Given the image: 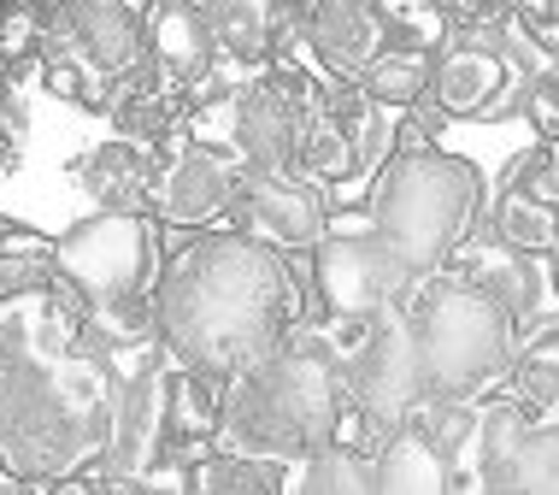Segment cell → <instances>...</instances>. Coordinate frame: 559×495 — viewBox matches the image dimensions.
I'll return each mask as SVG.
<instances>
[{
	"label": "cell",
	"instance_id": "cell-1",
	"mask_svg": "<svg viewBox=\"0 0 559 495\" xmlns=\"http://www.w3.org/2000/svg\"><path fill=\"white\" fill-rule=\"evenodd\" d=\"M107 425L112 372L83 307L59 283L0 295V472L29 490H71L100 467Z\"/></svg>",
	"mask_w": 559,
	"mask_h": 495
},
{
	"label": "cell",
	"instance_id": "cell-2",
	"mask_svg": "<svg viewBox=\"0 0 559 495\" xmlns=\"http://www.w3.org/2000/svg\"><path fill=\"white\" fill-rule=\"evenodd\" d=\"M154 313L165 354L230 384L307 313V272L300 254H277L230 224H206L165 248Z\"/></svg>",
	"mask_w": 559,
	"mask_h": 495
},
{
	"label": "cell",
	"instance_id": "cell-3",
	"mask_svg": "<svg viewBox=\"0 0 559 495\" xmlns=\"http://www.w3.org/2000/svg\"><path fill=\"white\" fill-rule=\"evenodd\" d=\"M342 431H347V389L336 366V342H330V325L319 313H300L283 330L277 349H265L253 366H241L224 384V419H218L224 448L300 467L307 455L342 443Z\"/></svg>",
	"mask_w": 559,
	"mask_h": 495
},
{
	"label": "cell",
	"instance_id": "cell-4",
	"mask_svg": "<svg viewBox=\"0 0 559 495\" xmlns=\"http://www.w3.org/2000/svg\"><path fill=\"white\" fill-rule=\"evenodd\" d=\"M483 201H489L483 165L448 154L442 142H425V148H389V160L377 165V177L359 195V213L401 254L406 272L430 278L477 231Z\"/></svg>",
	"mask_w": 559,
	"mask_h": 495
},
{
	"label": "cell",
	"instance_id": "cell-5",
	"mask_svg": "<svg viewBox=\"0 0 559 495\" xmlns=\"http://www.w3.org/2000/svg\"><path fill=\"white\" fill-rule=\"evenodd\" d=\"M406 319H413L418 366H425V396L483 401L501 389L519 325L495 295H483L477 283L453 272H430L406 295Z\"/></svg>",
	"mask_w": 559,
	"mask_h": 495
},
{
	"label": "cell",
	"instance_id": "cell-6",
	"mask_svg": "<svg viewBox=\"0 0 559 495\" xmlns=\"http://www.w3.org/2000/svg\"><path fill=\"white\" fill-rule=\"evenodd\" d=\"M147 71V30L135 0H53L36 36L29 78L53 101L107 113Z\"/></svg>",
	"mask_w": 559,
	"mask_h": 495
},
{
	"label": "cell",
	"instance_id": "cell-7",
	"mask_svg": "<svg viewBox=\"0 0 559 495\" xmlns=\"http://www.w3.org/2000/svg\"><path fill=\"white\" fill-rule=\"evenodd\" d=\"M319 319L330 325L342 389H347L342 448L377 455V448L406 425V413L425 401V366H418L406 302L389 307V313H371V319H330V313H319Z\"/></svg>",
	"mask_w": 559,
	"mask_h": 495
},
{
	"label": "cell",
	"instance_id": "cell-8",
	"mask_svg": "<svg viewBox=\"0 0 559 495\" xmlns=\"http://www.w3.org/2000/svg\"><path fill=\"white\" fill-rule=\"evenodd\" d=\"M542 59H548V42L519 12L489 30H448L430 48L425 95L448 113V125H460V118L501 125V118H519V95Z\"/></svg>",
	"mask_w": 559,
	"mask_h": 495
},
{
	"label": "cell",
	"instance_id": "cell-9",
	"mask_svg": "<svg viewBox=\"0 0 559 495\" xmlns=\"http://www.w3.org/2000/svg\"><path fill=\"white\" fill-rule=\"evenodd\" d=\"M165 266V224L154 213H88L53 236V283L83 307V319L107 307L154 302Z\"/></svg>",
	"mask_w": 559,
	"mask_h": 495
},
{
	"label": "cell",
	"instance_id": "cell-10",
	"mask_svg": "<svg viewBox=\"0 0 559 495\" xmlns=\"http://www.w3.org/2000/svg\"><path fill=\"white\" fill-rule=\"evenodd\" d=\"M300 272H307V313H330V319H371L418 290V278L359 207L330 213L324 236L300 254Z\"/></svg>",
	"mask_w": 559,
	"mask_h": 495
},
{
	"label": "cell",
	"instance_id": "cell-11",
	"mask_svg": "<svg viewBox=\"0 0 559 495\" xmlns=\"http://www.w3.org/2000/svg\"><path fill=\"white\" fill-rule=\"evenodd\" d=\"M389 148H395V107L371 101L366 89L347 78H319L300 172L342 207L354 195H366L377 165L389 160Z\"/></svg>",
	"mask_w": 559,
	"mask_h": 495
},
{
	"label": "cell",
	"instance_id": "cell-12",
	"mask_svg": "<svg viewBox=\"0 0 559 495\" xmlns=\"http://www.w3.org/2000/svg\"><path fill=\"white\" fill-rule=\"evenodd\" d=\"M312 101H319V71L307 59H271L260 71H241L224 142L248 172H300Z\"/></svg>",
	"mask_w": 559,
	"mask_h": 495
},
{
	"label": "cell",
	"instance_id": "cell-13",
	"mask_svg": "<svg viewBox=\"0 0 559 495\" xmlns=\"http://www.w3.org/2000/svg\"><path fill=\"white\" fill-rule=\"evenodd\" d=\"M241 184V160L230 142L213 137H177L159 148V177H154V219L165 231H206L224 224Z\"/></svg>",
	"mask_w": 559,
	"mask_h": 495
},
{
	"label": "cell",
	"instance_id": "cell-14",
	"mask_svg": "<svg viewBox=\"0 0 559 495\" xmlns=\"http://www.w3.org/2000/svg\"><path fill=\"white\" fill-rule=\"evenodd\" d=\"M330 213H336V201L307 172H248L241 165V184L224 224L277 254H307L324 236Z\"/></svg>",
	"mask_w": 559,
	"mask_h": 495
},
{
	"label": "cell",
	"instance_id": "cell-15",
	"mask_svg": "<svg viewBox=\"0 0 559 495\" xmlns=\"http://www.w3.org/2000/svg\"><path fill=\"white\" fill-rule=\"evenodd\" d=\"M483 224L524 254H548L559 243V142H531L507 160L501 184L483 201Z\"/></svg>",
	"mask_w": 559,
	"mask_h": 495
},
{
	"label": "cell",
	"instance_id": "cell-16",
	"mask_svg": "<svg viewBox=\"0 0 559 495\" xmlns=\"http://www.w3.org/2000/svg\"><path fill=\"white\" fill-rule=\"evenodd\" d=\"M142 30H147V71L159 83L183 89L189 101L224 71V54L201 0H142Z\"/></svg>",
	"mask_w": 559,
	"mask_h": 495
},
{
	"label": "cell",
	"instance_id": "cell-17",
	"mask_svg": "<svg viewBox=\"0 0 559 495\" xmlns=\"http://www.w3.org/2000/svg\"><path fill=\"white\" fill-rule=\"evenodd\" d=\"M213 42L224 66L260 71L271 59L300 54V30H307V0H201Z\"/></svg>",
	"mask_w": 559,
	"mask_h": 495
},
{
	"label": "cell",
	"instance_id": "cell-18",
	"mask_svg": "<svg viewBox=\"0 0 559 495\" xmlns=\"http://www.w3.org/2000/svg\"><path fill=\"white\" fill-rule=\"evenodd\" d=\"M442 272L477 283L483 295H495V302L512 313V325H524L531 313H542V302H548V260L501 243V236H495L483 219H477V231L448 254Z\"/></svg>",
	"mask_w": 559,
	"mask_h": 495
},
{
	"label": "cell",
	"instance_id": "cell-19",
	"mask_svg": "<svg viewBox=\"0 0 559 495\" xmlns=\"http://www.w3.org/2000/svg\"><path fill=\"white\" fill-rule=\"evenodd\" d=\"M377 48H389L377 0H307V30H300L295 59H307L319 78L354 83L377 59Z\"/></svg>",
	"mask_w": 559,
	"mask_h": 495
},
{
	"label": "cell",
	"instance_id": "cell-20",
	"mask_svg": "<svg viewBox=\"0 0 559 495\" xmlns=\"http://www.w3.org/2000/svg\"><path fill=\"white\" fill-rule=\"evenodd\" d=\"M154 177H159V148L130 137H107L71 160V184L100 213H154Z\"/></svg>",
	"mask_w": 559,
	"mask_h": 495
},
{
	"label": "cell",
	"instance_id": "cell-21",
	"mask_svg": "<svg viewBox=\"0 0 559 495\" xmlns=\"http://www.w3.org/2000/svg\"><path fill=\"white\" fill-rule=\"evenodd\" d=\"M218 419H224V384L183 366V360H171V372H165V455H159V467L189 472V460L218 448Z\"/></svg>",
	"mask_w": 559,
	"mask_h": 495
},
{
	"label": "cell",
	"instance_id": "cell-22",
	"mask_svg": "<svg viewBox=\"0 0 559 495\" xmlns=\"http://www.w3.org/2000/svg\"><path fill=\"white\" fill-rule=\"evenodd\" d=\"M501 396H512L531 419L559 413V307L531 313L512 330V366L501 378Z\"/></svg>",
	"mask_w": 559,
	"mask_h": 495
},
{
	"label": "cell",
	"instance_id": "cell-23",
	"mask_svg": "<svg viewBox=\"0 0 559 495\" xmlns=\"http://www.w3.org/2000/svg\"><path fill=\"white\" fill-rule=\"evenodd\" d=\"M371 484L377 495H448V448L430 437V425L418 413H406V425L371 455Z\"/></svg>",
	"mask_w": 559,
	"mask_h": 495
},
{
	"label": "cell",
	"instance_id": "cell-24",
	"mask_svg": "<svg viewBox=\"0 0 559 495\" xmlns=\"http://www.w3.org/2000/svg\"><path fill=\"white\" fill-rule=\"evenodd\" d=\"M112 125V137H130V142H147V148H165L189 130V95L171 83H159L154 71H142L124 95L100 113Z\"/></svg>",
	"mask_w": 559,
	"mask_h": 495
},
{
	"label": "cell",
	"instance_id": "cell-25",
	"mask_svg": "<svg viewBox=\"0 0 559 495\" xmlns=\"http://www.w3.org/2000/svg\"><path fill=\"white\" fill-rule=\"evenodd\" d=\"M289 460H265V455H241V448H206L201 460H189L183 490L201 495H277L289 484Z\"/></svg>",
	"mask_w": 559,
	"mask_h": 495
},
{
	"label": "cell",
	"instance_id": "cell-26",
	"mask_svg": "<svg viewBox=\"0 0 559 495\" xmlns=\"http://www.w3.org/2000/svg\"><path fill=\"white\" fill-rule=\"evenodd\" d=\"M495 495H559V413L531 419L519 448L501 472H495Z\"/></svg>",
	"mask_w": 559,
	"mask_h": 495
},
{
	"label": "cell",
	"instance_id": "cell-27",
	"mask_svg": "<svg viewBox=\"0 0 559 495\" xmlns=\"http://www.w3.org/2000/svg\"><path fill=\"white\" fill-rule=\"evenodd\" d=\"M53 283V236L24 219H0V295Z\"/></svg>",
	"mask_w": 559,
	"mask_h": 495
},
{
	"label": "cell",
	"instance_id": "cell-28",
	"mask_svg": "<svg viewBox=\"0 0 559 495\" xmlns=\"http://www.w3.org/2000/svg\"><path fill=\"white\" fill-rule=\"evenodd\" d=\"M425 78H430V54L418 48H377V59L366 71H359V89H366L371 101H383V107H413L418 95H425Z\"/></svg>",
	"mask_w": 559,
	"mask_h": 495
},
{
	"label": "cell",
	"instance_id": "cell-29",
	"mask_svg": "<svg viewBox=\"0 0 559 495\" xmlns=\"http://www.w3.org/2000/svg\"><path fill=\"white\" fill-rule=\"evenodd\" d=\"M300 478V490L307 495H377L371 484V455H359V448H342V443H330L319 448V455H307L295 467Z\"/></svg>",
	"mask_w": 559,
	"mask_h": 495
},
{
	"label": "cell",
	"instance_id": "cell-30",
	"mask_svg": "<svg viewBox=\"0 0 559 495\" xmlns=\"http://www.w3.org/2000/svg\"><path fill=\"white\" fill-rule=\"evenodd\" d=\"M383 12V36L389 48H418L430 54L448 36V0H377Z\"/></svg>",
	"mask_w": 559,
	"mask_h": 495
},
{
	"label": "cell",
	"instance_id": "cell-31",
	"mask_svg": "<svg viewBox=\"0 0 559 495\" xmlns=\"http://www.w3.org/2000/svg\"><path fill=\"white\" fill-rule=\"evenodd\" d=\"M519 118L536 130L542 142H559V48H548V59L536 66V78L524 83Z\"/></svg>",
	"mask_w": 559,
	"mask_h": 495
},
{
	"label": "cell",
	"instance_id": "cell-32",
	"mask_svg": "<svg viewBox=\"0 0 559 495\" xmlns=\"http://www.w3.org/2000/svg\"><path fill=\"white\" fill-rule=\"evenodd\" d=\"M24 142H29V107H24V89L19 78L0 83V172L24 160Z\"/></svg>",
	"mask_w": 559,
	"mask_h": 495
},
{
	"label": "cell",
	"instance_id": "cell-33",
	"mask_svg": "<svg viewBox=\"0 0 559 495\" xmlns=\"http://www.w3.org/2000/svg\"><path fill=\"white\" fill-rule=\"evenodd\" d=\"M519 12V0H448V30H489Z\"/></svg>",
	"mask_w": 559,
	"mask_h": 495
},
{
	"label": "cell",
	"instance_id": "cell-34",
	"mask_svg": "<svg viewBox=\"0 0 559 495\" xmlns=\"http://www.w3.org/2000/svg\"><path fill=\"white\" fill-rule=\"evenodd\" d=\"M536 36L548 42V48H559V0H548V12L536 19Z\"/></svg>",
	"mask_w": 559,
	"mask_h": 495
},
{
	"label": "cell",
	"instance_id": "cell-35",
	"mask_svg": "<svg viewBox=\"0 0 559 495\" xmlns=\"http://www.w3.org/2000/svg\"><path fill=\"white\" fill-rule=\"evenodd\" d=\"M542 260H548V290H554V302H559V243L542 254Z\"/></svg>",
	"mask_w": 559,
	"mask_h": 495
},
{
	"label": "cell",
	"instance_id": "cell-36",
	"mask_svg": "<svg viewBox=\"0 0 559 495\" xmlns=\"http://www.w3.org/2000/svg\"><path fill=\"white\" fill-rule=\"evenodd\" d=\"M542 12H548V0H519V19H531V24H536Z\"/></svg>",
	"mask_w": 559,
	"mask_h": 495
},
{
	"label": "cell",
	"instance_id": "cell-37",
	"mask_svg": "<svg viewBox=\"0 0 559 495\" xmlns=\"http://www.w3.org/2000/svg\"><path fill=\"white\" fill-rule=\"evenodd\" d=\"M0 7H12V0H0ZM41 7H53V0H41Z\"/></svg>",
	"mask_w": 559,
	"mask_h": 495
}]
</instances>
